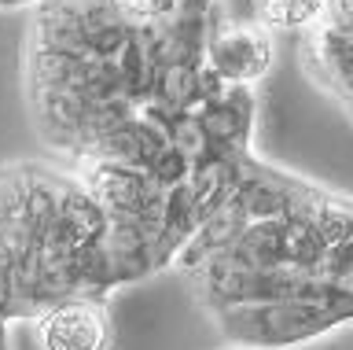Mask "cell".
Wrapping results in <instances>:
<instances>
[{"label":"cell","mask_w":353,"mask_h":350,"mask_svg":"<svg viewBox=\"0 0 353 350\" xmlns=\"http://www.w3.org/2000/svg\"><path fill=\"white\" fill-rule=\"evenodd\" d=\"M0 350H11V328L0 324Z\"/></svg>","instance_id":"cell-14"},{"label":"cell","mask_w":353,"mask_h":350,"mask_svg":"<svg viewBox=\"0 0 353 350\" xmlns=\"http://www.w3.org/2000/svg\"><path fill=\"white\" fill-rule=\"evenodd\" d=\"M203 63L232 89H254L276 63V37L258 19H217L206 30Z\"/></svg>","instance_id":"cell-3"},{"label":"cell","mask_w":353,"mask_h":350,"mask_svg":"<svg viewBox=\"0 0 353 350\" xmlns=\"http://www.w3.org/2000/svg\"><path fill=\"white\" fill-rule=\"evenodd\" d=\"M210 12H214V0H184V12L176 23H195V26H210Z\"/></svg>","instance_id":"cell-12"},{"label":"cell","mask_w":353,"mask_h":350,"mask_svg":"<svg viewBox=\"0 0 353 350\" xmlns=\"http://www.w3.org/2000/svg\"><path fill=\"white\" fill-rule=\"evenodd\" d=\"M346 115H350V118H353V104H350V107H346Z\"/></svg>","instance_id":"cell-15"},{"label":"cell","mask_w":353,"mask_h":350,"mask_svg":"<svg viewBox=\"0 0 353 350\" xmlns=\"http://www.w3.org/2000/svg\"><path fill=\"white\" fill-rule=\"evenodd\" d=\"M44 0H0V12H33Z\"/></svg>","instance_id":"cell-13"},{"label":"cell","mask_w":353,"mask_h":350,"mask_svg":"<svg viewBox=\"0 0 353 350\" xmlns=\"http://www.w3.org/2000/svg\"><path fill=\"white\" fill-rule=\"evenodd\" d=\"M331 0H254V12L265 30H316L327 19Z\"/></svg>","instance_id":"cell-8"},{"label":"cell","mask_w":353,"mask_h":350,"mask_svg":"<svg viewBox=\"0 0 353 350\" xmlns=\"http://www.w3.org/2000/svg\"><path fill=\"white\" fill-rule=\"evenodd\" d=\"M37 350H110L114 324H110L103 299H63L41 310L30 321Z\"/></svg>","instance_id":"cell-5"},{"label":"cell","mask_w":353,"mask_h":350,"mask_svg":"<svg viewBox=\"0 0 353 350\" xmlns=\"http://www.w3.org/2000/svg\"><path fill=\"white\" fill-rule=\"evenodd\" d=\"M118 15L132 30H165L184 12V0H114Z\"/></svg>","instance_id":"cell-9"},{"label":"cell","mask_w":353,"mask_h":350,"mask_svg":"<svg viewBox=\"0 0 353 350\" xmlns=\"http://www.w3.org/2000/svg\"><path fill=\"white\" fill-rule=\"evenodd\" d=\"M324 23H327V26H335L339 34L353 37V0H331Z\"/></svg>","instance_id":"cell-11"},{"label":"cell","mask_w":353,"mask_h":350,"mask_svg":"<svg viewBox=\"0 0 353 350\" xmlns=\"http://www.w3.org/2000/svg\"><path fill=\"white\" fill-rule=\"evenodd\" d=\"M214 324L228 347H243V350H291L346 328L327 306L313 299L232 306V310L214 313Z\"/></svg>","instance_id":"cell-2"},{"label":"cell","mask_w":353,"mask_h":350,"mask_svg":"<svg viewBox=\"0 0 353 350\" xmlns=\"http://www.w3.org/2000/svg\"><path fill=\"white\" fill-rule=\"evenodd\" d=\"M107 229L66 162H0V324L33 321L63 299H107Z\"/></svg>","instance_id":"cell-1"},{"label":"cell","mask_w":353,"mask_h":350,"mask_svg":"<svg viewBox=\"0 0 353 350\" xmlns=\"http://www.w3.org/2000/svg\"><path fill=\"white\" fill-rule=\"evenodd\" d=\"M313 277H324V280H353V236L342 240L339 247H331L324 262L313 269Z\"/></svg>","instance_id":"cell-10"},{"label":"cell","mask_w":353,"mask_h":350,"mask_svg":"<svg viewBox=\"0 0 353 350\" xmlns=\"http://www.w3.org/2000/svg\"><path fill=\"white\" fill-rule=\"evenodd\" d=\"M225 350H243V347H225Z\"/></svg>","instance_id":"cell-16"},{"label":"cell","mask_w":353,"mask_h":350,"mask_svg":"<svg viewBox=\"0 0 353 350\" xmlns=\"http://www.w3.org/2000/svg\"><path fill=\"white\" fill-rule=\"evenodd\" d=\"M302 63L324 93H331L342 107L353 104V37L339 34L335 26L320 23L305 34Z\"/></svg>","instance_id":"cell-7"},{"label":"cell","mask_w":353,"mask_h":350,"mask_svg":"<svg viewBox=\"0 0 353 350\" xmlns=\"http://www.w3.org/2000/svg\"><path fill=\"white\" fill-rule=\"evenodd\" d=\"M254 89H221L192 111L195 126L203 129L210 151L217 155H250V137H254Z\"/></svg>","instance_id":"cell-6"},{"label":"cell","mask_w":353,"mask_h":350,"mask_svg":"<svg viewBox=\"0 0 353 350\" xmlns=\"http://www.w3.org/2000/svg\"><path fill=\"white\" fill-rule=\"evenodd\" d=\"M81 184L92 192V200L103 206L107 222H121V225H148L162 233V206H165V192L148 177V170L137 166H118V162H99V159H85L70 166Z\"/></svg>","instance_id":"cell-4"}]
</instances>
